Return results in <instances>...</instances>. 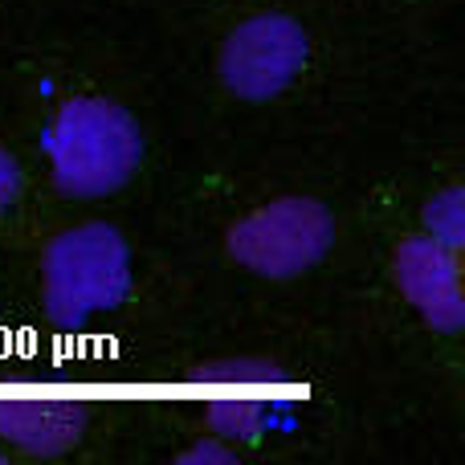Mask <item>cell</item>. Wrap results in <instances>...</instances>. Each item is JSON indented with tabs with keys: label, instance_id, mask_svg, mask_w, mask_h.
Segmentation results:
<instances>
[{
	"label": "cell",
	"instance_id": "obj_6",
	"mask_svg": "<svg viewBox=\"0 0 465 465\" xmlns=\"http://www.w3.org/2000/svg\"><path fill=\"white\" fill-rule=\"evenodd\" d=\"M392 265H396V282H401L404 298L417 306L429 327L445 331V335L465 327L458 249L441 245L433 237H409L396 249Z\"/></svg>",
	"mask_w": 465,
	"mask_h": 465
},
{
	"label": "cell",
	"instance_id": "obj_5",
	"mask_svg": "<svg viewBox=\"0 0 465 465\" xmlns=\"http://www.w3.org/2000/svg\"><path fill=\"white\" fill-rule=\"evenodd\" d=\"M193 380L204 388V420L221 441H253L262 437L286 371L270 360H217L201 363Z\"/></svg>",
	"mask_w": 465,
	"mask_h": 465
},
{
	"label": "cell",
	"instance_id": "obj_11",
	"mask_svg": "<svg viewBox=\"0 0 465 465\" xmlns=\"http://www.w3.org/2000/svg\"><path fill=\"white\" fill-rule=\"evenodd\" d=\"M0 458H5V453H0Z\"/></svg>",
	"mask_w": 465,
	"mask_h": 465
},
{
	"label": "cell",
	"instance_id": "obj_8",
	"mask_svg": "<svg viewBox=\"0 0 465 465\" xmlns=\"http://www.w3.org/2000/svg\"><path fill=\"white\" fill-rule=\"evenodd\" d=\"M425 225H429V237L441 241V245H450V249L465 245V193L461 188H445V193H437L425 204Z\"/></svg>",
	"mask_w": 465,
	"mask_h": 465
},
{
	"label": "cell",
	"instance_id": "obj_2",
	"mask_svg": "<svg viewBox=\"0 0 465 465\" xmlns=\"http://www.w3.org/2000/svg\"><path fill=\"white\" fill-rule=\"evenodd\" d=\"M127 286L131 262L119 229L90 221L49 241L41 290H45V314L54 327L74 331L94 311H114L127 298Z\"/></svg>",
	"mask_w": 465,
	"mask_h": 465
},
{
	"label": "cell",
	"instance_id": "obj_3",
	"mask_svg": "<svg viewBox=\"0 0 465 465\" xmlns=\"http://www.w3.org/2000/svg\"><path fill=\"white\" fill-rule=\"evenodd\" d=\"M335 221L311 196H282L229 229V253L262 278H294L327 257Z\"/></svg>",
	"mask_w": 465,
	"mask_h": 465
},
{
	"label": "cell",
	"instance_id": "obj_1",
	"mask_svg": "<svg viewBox=\"0 0 465 465\" xmlns=\"http://www.w3.org/2000/svg\"><path fill=\"white\" fill-rule=\"evenodd\" d=\"M143 160L139 123L106 98H70L49 127V163L65 196H106Z\"/></svg>",
	"mask_w": 465,
	"mask_h": 465
},
{
	"label": "cell",
	"instance_id": "obj_4",
	"mask_svg": "<svg viewBox=\"0 0 465 465\" xmlns=\"http://www.w3.org/2000/svg\"><path fill=\"white\" fill-rule=\"evenodd\" d=\"M306 49H311V41L298 21L282 13L253 16L229 33L225 49H221V82L237 98L265 103L302 74Z\"/></svg>",
	"mask_w": 465,
	"mask_h": 465
},
{
	"label": "cell",
	"instance_id": "obj_10",
	"mask_svg": "<svg viewBox=\"0 0 465 465\" xmlns=\"http://www.w3.org/2000/svg\"><path fill=\"white\" fill-rule=\"evenodd\" d=\"M16 188H21V168H16V160L8 152H0V213L13 204Z\"/></svg>",
	"mask_w": 465,
	"mask_h": 465
},
{
	"label": "cell",
	"instance_id": "obj_7",
	"mask_svg": "<svg viewBox=\"0 0 465 465\" xmlns=\"http://www.w3.org/2000/svg\"><path fill=\"white\" fill-rule=\"evenodd\" d=\"M86 429V404L74 396H0V437L16 450L37 453V458H57L74 450Z\"/></svg>",
	"mask_w": 465,
	"mask_h": 465
},
{
	"label": "cell",
	"instance_id": "obj_9",
	"mask_svg": "<svg viewBox=\"0 0 465 465\" xmlns=\"http://www.w3.org/2000/svg\"><path fill=\"white\" fill-rule=\"evenodd\" d=\"M237 453L229 450V445H221V437L217 441H201V445H193V450H184L180 453V465H229Z\"/></svg>",
	"mask_w": 465,
	"mask_h": 465
}]
</instances>
